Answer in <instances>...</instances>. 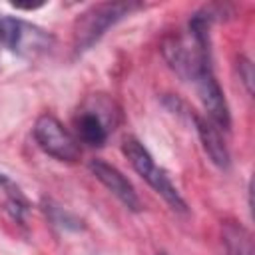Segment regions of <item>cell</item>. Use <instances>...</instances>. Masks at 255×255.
Instances as JSON below:
<instances>
[{
  "label": "cell",
  "mask_w": 255,
  "mask_h": 255,
  "mask_svg": "<svg viewBox=\"0 0 255 255\" xmlns=\"http://www.w3.org/2000/svg\"><path fill=\"white\" fill-rule=\"evenodd\" d=\"M46 215L50 217V221L54 225H60V227H66V229H80L82 227V221L78 217H74L72 213H68L66 209L58 207V205H52V203H46L44 207Z\"/></svg>",
  "instance_id": "10"
},
{
  "label": "cell",
  "mask_w": 255,
  "mask_h": 255,
  "mask_svg": "<svg viewBox=\"0 0 255 255\" xmlns=\"http://www.w3.org/2000/svg\"><path fill=\"white\" fill-rule=\"evenodd\" d=\"M139 4L133 2H102L90 6L86 12H82L74 24V52L84 54L88 52L96 42L102 40V36L118 24L122 18L131 14Z\"/></svg>",
  "instance_id": "1"
},
{
  "label": "cell",
  "mask_w": 255,
  "mask_h": 255,
  "mask_svg": "<svg viewBox=\"0 0 255 255\" xmlns=\"http://www.w3.org/2000/svg\"><path fill=\"white\" fill-rule=\"evenodd\" d=\"M193 122H195V129H197L199 141L203 145V151L207 153L211 163H215L221 169H227L231 163V157H229V149H227L217 126L201 116H193Z\"/></svg>",
  "instance_id": "8"
},
{
  "label": "cell",
  "mask_w": 255,
  "mask_h": 255,
  "mask_svg": "<svg viewBox=\"0 0 255 255\" xmlns=\"http://www.w3.org/2000/svg\"><path fill=\"white\" fill-rule=\"evenodd\" d=\"M52 38L42 28L14 16L0 14V46L20 56H36L50 48Z\"/></svg>",
  "instance_id": "4"
},
{
  "label": "cell",
  "mask_w": 255,
  "mask_h": 255,
  "mask_svg": "<svg viewBox=\"0 0 255 255\" xmlns=\"http://www.w3.org/2000/svg\"><path fill=\"white\" fill-rule=\"evenodd\" d=\"M120 110L116 108L114 100L106 98L104 94H94L84 102V106L78 110L74 118V128H76V139L100 147L106 143L110 131L118 124Z\"/></svg>",
  "instance_id": "3"
},
{
  "label": "cell",
  "mask_w": 255,
  "mask_h": 255,
  "mask_svg": "<svg viewBox=\"0 0 255 255\" xmlns=\"http://www.w3.org/2000/svg\"><path fill=\"white\" fill-rule=\"evenodd\" d=\"M193 84H195L197 96H199V100H201V104H203V108L209 116V122H213L217 128L229 129V126H231L229 106H227V100H225V94H223L221 86L215 80L213 68L199 72L195 76Z\"/></svg>",
  "instance_id": "6"
},
{
  "label": "cell",
  "mask_w": 255,
  "mask_h": 255,
  "mask_svg": "<svg viewBox=\"0 0 255 255\" xmlns=\"http://www.w3.org/2000/svg\"><path fill=\"white\" fill-rule=\"evenodd\" d=\"M34 139L36 143L52 157L60 161H78L80 159V141L64 128V124L50 116L42 114L34 124Z\"/></svg>",
  "instance_id": "5"
},
{
  "label": "cell",
  "mask_w": 255,
  "mask_h": 255,
  "mask_svg": "<svg viewBox=\"0 0 255 255\" xmlns=\"http://www.w3.org/2000/svg\"><path fill=\"white\" fill-rule=\"evenodd\" d=\"M90 171L94 173V177L112 193L116 195L129 211H141V201L133 189V185L129 183V179L112 163L104 161V159H92L90 161Z\"/></svg>",
  "instance_id": "7"
},
{
  "label": "cell",
  "mask_w": 255,
  "mask_h": 255,
  "mask_svg": "<svg viewBox=\"0 0 255 255\" xmlns=\"http://www.w3.org/2000/svg\"><path fill=\"white\" fill-rule=\"evenodd\" d=\"M0 185H2V187H10V185H12V183H10V179H8V175L0 173Z\"/></svg>",
  "instance_id": "12"
},
{
  "label": "cell",
  "mask_w": 255,
  "mask_h": 255,
  "mask_svg": "<svg viewBox=\"0 0 255 255\" xmlns=\"http://www.w3.org/2000/svg\"><path fill=\"white\" fill-rule=\"evenodd\" d=\"M221 237L227 255H253V237L241 223L225 221L221 227Z\"/></svg>",
  "instance_id": "9"
},
{
  "label": "cell",
  "mask_w": 255,
  "mask_h": 255,
  "mask_svg": "<svg viewBox=\"0 0 255 255\" xmlns=\"http://www.w3.org/2000/svg\"><path fill=\"white\" fill-rule=\"evenodd\" d=\"M155 255H167V253H165V251H157Z\"/></svg>",
  "instance_id": "13"
},
{
  "label": "cell",
  "mask_w": 255,
  "mask_h": 255,
  "mask_svg": "<svg viewBox=\"0 0 255 255\" xmlns=\"http://www.w3.org/2000/svg\"><path fill=\"white\" fill-rule=\"evenodd\" d=\"M122 151L128 157V161L131 163V167L137 171V175H141V179L163 197V201L177 213H185L187 211V203L183 201L181 193L177 191V187L171 183L169 175L165 173L163 167H159L155 163V159L151 157V153L147 151V147L135 139V137H126L122 143Z\"/></svg>",
  "instance_id": "2"
},
{
  "label": "cell",
  "mask_w": 255,
  "mask_h": 255,
  "mask_svg": "<svg viewBox=\"0 0 255 255\" xmlns=\"http://www.w3.org/2000/svg\"><path fill=\"white\" fill-rule=\"evenodd\" d=\"M237 72H239V78L247 90V94H253V80H255V72H253V64L249 58L245 56H239L237 58Z\"/></svg>",
  "instance_id": "11"
}]
</instances>
